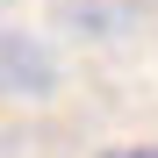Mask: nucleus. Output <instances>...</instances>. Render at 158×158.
<instances>
[{"label": "nucleus", "mask_w": 158, "mask_h": 158, "mask_svg": "<svg viewBox=\"0 0 158 158\" xmlns=\"http://www.w3.org/2000/svg\"><path fill=\"white\" fill-rule=\"evenodd\" d=\"M101 158H158V144H129V151H101Z\"/></svg>", "instance_id": "nucleus-1"}]
</instances>
